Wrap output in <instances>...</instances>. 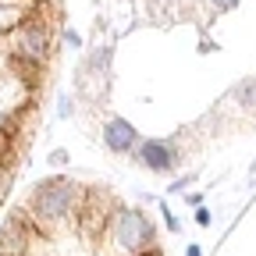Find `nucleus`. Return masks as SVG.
Returning <instances> with one entry per match:
<instances>
[{"label": "nucleus", "instance_id": "f03ea898", "mask_svg": "<svg viewBox=\"0 0 256 256\" xmlns=\"http://www.w3.org/2000/svg\"><path fill=\"white\" fill-rule=\"evenodd\" d=\"M104 142H107L114 153H124V150H132V142H136V128L128 124V121H121V118H114V121L104 128Z\"/></svg>", "mask_w": 256, "mask_h": 256}, {"label": "nucleus", "instance_id": "f257e3e1", "mask_svg": "<svg viewBox=\"0 0 256 256\" xmlns=\"http://www.w3.org/2000/svg\"><path fill=\"white\" fill-rule=\"evenodd\" d=\"M110 238L118 249H124L128 256L142 252L146 246H153V224L146 220L142 210H128V206H118L114 217H110Z\"/></svg>", "mask_w": 256, "mask_h": 256}, {"label": "nucleus", "instance_id": "20e7f679", "mask_svg": "<svg viewBox=\"0 0 256 256\" xmlns=\"http://www.w3.org/2000/svg\"><path fill=\"white\" fill-rule=\"evenodd\" d=\"M217 8H232V4H238V0H214Z\"/></svg>", "mask_w": 256, "mask_h": 256}, {"label": "nucleus", "instance_id": "39448f33", "mask_svg": "<svg viewBox=\"0 0 256 256\" xmlns=\"http://www.w3.org/2000/svg\"><path fill=\"white\" fill-rule=\"evenodd\" d=\"M185 256H200V246H188V252Z\"/></svg>", "mask_w": 256, "mask_h": 256}, {"label": "nucleus", "instance_id": "7ed1b4c3", "mask_svg": "<svg viewBox=\"0 0 256 256\" xmlns=\"http://www.w3.org/2000/svg\"><path fill=\"white\" fill-rule=\"evenodd\" d=\"M139 156H142V164H146L150 171H171V168H174L171 146H164V142H146Z\"/></svg>", "mask_w": 256, "mask_h": 256}]
</instances>
